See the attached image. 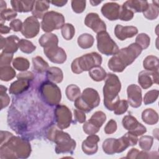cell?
I'll list each match as a JSON object with an SVG mask.
<instances>
[{"label":"cell","instance_id":"6da1fadb","mask_svg":"<svg viewBox=\"0 0 159 159\" xmlns=\"http://www.w3.org/2000/svg\"><path fill=\"white\" fill-rule=\"evenodd\" d=\"M31 153V147L28 141L11 134L1 141L0 158H27Z\"/></svg>","mask_w":159,"mask_h":159},{"label":"cell","instance_id":"7a4b0ae2","mask_svg":"<svg viewBox=\"0 0 159 159\" xmlns=\"http://www.w3.org/2000/svg\"><path fill=\"white\" fill-rule=\"evenodd\" d=\"M142 48L136 43H132L128 47L123 48L114 55L108 61V68L112 71L120 73L131 65L140 55Z\"/></svg>","mask_w":159,"mask_h":159},{"label":"cell","instance_id":"3957f363","mask_svg":"<svg viewBox=\"0 0 159 159\" xmlns=\"http://www.w3.org/2000/svg\"><path fill=\"white\" fill-rule=\"evenodd\" d=\"M47 138L56 143L55 152L59 153H73L76 148V142L70 135L61 129H58L55 126L50 127L47 134Z\"/></svg>","mask_w":159,"mask_h":159},{"label":"cell","instance_id":"277c9868","mask_svg":"<svg viewBox=\"0 0 159 159\" xmlns=\"http://www.w3.org/2000/svg\"><path fill=\"white\" fill-rule=\"evenodd\" d=\"M121 89V83L118 76L109 73L107 75L103 87L104 105L109 111H113L115 104L120 99L119 93Z\"/></svg>","mask_w":159,"mask_h":159},{"label":"cell","instance_id":"5b68a950","mask_svg":"<svg viewBox=\"0 0 159 159\" xmlns=\"http://www.w3.org/2000/svg\"><path fill=\"white\" fill-rule=\"evenodd\" d=\"M136 143L134 136L126 133L120 139L110 138L103 142V151L107 155L121 153L129 147L135 145Z\"/></svg>","mask_w":159,"mask_h":159},{"label":"cell","instance_id":"8992f818","mask_svg":"<svg viewBox=\"0 0 159 159\" xmlns=\"http://www.w3.org/2000/svg\"><path fill=\"white\" fill-rule=\"evenodd\" d=\"M102 57L96 52H91L83 55L75 59L71 65L73 73L80 74L84 71H89L92 68L100 66L102 63Z\"/></svg>","mask_w":159,"mask_h":159},{"label":"cell","instance_id":"52a82bcc","mask_svg":"<svg viewBox=\"0 0 159 159\" xmlns=\"http://www.w3.org/2000/svg\"><path fill=\"white\" fill-rule=\"evenodd\" d=\"M100 97L96 90L93 88H86L80 96L75 101V106L85 112H89L98 106Z\"/></svg>","mask_w":159,"mask_h":159},{"label":"cell","instance_id":"ba28073f","mask_svg":"<svg viewBox=\"0 0 159 159\" xmlns=\"http://www.w3.org/2000/svg\"><path fill=\"white\" fill-rule=\"evenodd\" d=\"M39 92L43 101L50 106L58 105L61 101L60 89L50 81L43 82L40 86Z\"/></svg>","mask_w":159,"mask_h":159},{"label":"cell","instance_id":"9c48e42d","mask_svg":"<svg viewBox=\"0 0 159 159\" xmlns=\"http://www.w3.org/2000/svg\"><path fill=\"white\" fill-rule=\"evenodd\" d=\"M65 17L60 12L53 11H48L43 16L41 22L43 31L50 33V32L61 28L65 24Z\"/></svg>","mask_w":159,"mask_h":159},{"label":"cell","instance_id":"30bf717a","mask_svg":"<svg viewBox=\"0 0 159 159\" xmlns=\"http://www.w3.org/2000/svg\"><path fill=\"white\" fill-rule=\"evenodd\" d=\"M96 39L98 49L101 53L109 56L114 55L119 52V47L116 43L106 31L98 33Z\"/></svg>","mask_w":159,"mask_h":159},{"label":"cell","instance_id":"8fae6325","mask_svg":"<svg viewBox=\"0 0 159 159\" xmlns=\"http://www.w3.org/2000/svg\"><path fill=\"white\" fill-rule=\"evenodd\" d=\"M17 78V80L14 81L9 87V93L12 94H19L27 90L34 76L32 72L25 71L19 73Z\"/></svg>","mask_w":159,"mask_h":159},{"label":"cell","instance_id":"7c38bea8","mask_svg":"<svg viewBox=\"0 0 159 159\" xmlns=\"http://www.w3.org/2000/svg\"><path fill=\"white\" fill-rule=\"evenodd\" d=\"M106 120V114L100 111L95 112L91 118L83 125V131L88 135L95 134L98 132L101 127Z\"/></svg>","mask_w":159,"mask_h":159},{"label":"cell","instance_id":"4fadbf2b","mask_svg":"<svg viewBox=\"0 0 159 159\" xmlns=\"http://www.w3.org/2000/svg\"><path fill=\"white\" fill-rule=\"evenodd\" d=\"M54 115L58 128L62 130L70 127L72 121V114L68 107L61 104L57 105L54 110Z\"/></svg>","mask_w":159,"mask_h":159},{"label":"cell","instance_id":"5bb4252c","mask_svg":"<svg viewBox=\"0 0 159 159\" xmlns=\"http://www.w3.org/2000/svg\"><path fill=\"white\" fill-rule=\"evenodd\" d=\"M122 125L130 134L137 137L142 135L147 132L146 127L140 124L135 117L131 115H127L122 119Z\"/></svg>","mask_w":159,"mask_h":159},{"label":"cell","instance_id":"9a60e30c","mask_svg":"<svg viewBox=\"0 0 159 159\" xmlns=\"http://www.w3.org/2000/svg\"><path fill=\"white\" fill-rule=\"evenodd\" d=\"M40 30V23L34 16L28 17L22 23V34L27 39L34 38L37 35Z\"/></svg>","mask_w":159,"mask_h":159},{"label":"cell","instance_id":"2e32d148","mask_svg":"<svg viewBox=\"0 0 159 159\" xmlns=\"http://www.w3.org/2000/svg\"><path fill=\"white\" fill-rule=\"evenodd\" d=\"M43 53L52 62L55 63L61 64L66 60L65 51L58 45L44 48Z\"/></svg>","mask_w":159,"mask_h":159},{"label":"cell","instance_id":"e0dca14e","mask_svg":"<svg viewBox=\"0 0 159 159\" xmlns=\"http://www.w3.org/2000/svg\"><path fill=\"white\" fill-rule=\"evenodd\" d=\"M84 24L97 34L106 30L105 22L101 20L97 13H88L84 19Z\"/></svg>","mask_w":159,"mask_h":159},{"label":"cell","instance_id":"ac0fdd59","mask_svg":"<svg viewBox=\"0 0 159 159\" xmlns=\"http://www.w3.org/2000/svg\"><path fill=\"white\" fill-rule=\"evenodd\" d=\"M138 82L143 89L149 88L153 83L158 84V71H140L138 76Z\"/></svg>","mask_w":159,"mask_h":159},{"label":"cell","instance_id":"d6986e66","mask_svg":"<svg viewBox=\"0 0 159 159\" xmlns=\"http://www.w3.org/2000/svg\"><path fill=\"white\" fill-rule=\"evenodd\" d=\"M127 102L130 106L134 108L140 107L142 102L141 88L134 84H132L127 87Z\"/></svg>","mask_w":159,"mask_h":159},{"label":"cell","instance_id":"ffe728a7","mask_svg":"<svg viewBox=\"0 0 159 159\" xmlns=\"http://www.w3.org/2000/svg\"><path fill=\"white\" fill-rule=\"evenodd\" d=\"M120 6L116 2L104 4L101 7V13L109 20H116L119 18Z\"/></svg>","mask_w":159,"mask_h":159},{"label":"cell","instance_id":"44dd1931","mask_svg":"<svg viewBox=\"0 0 159 159\" xmlns=\"http://www.w3.org/2000/svg\"><path fill=\"white\" fill-rule=\"evenodd\" d=\"M1 49L2 52L14 53L17 51L20 39L16 35H11L6 38L1 36Z\"/></svg>","mask_w":159,"mask_h":159},{"label":"cell","instance_id":"7402d4cb","mask_svg":"<svg viewBox=\"0 0 159 159\" xmlns=\"http://www.w3.org/2000/svg\"><path fill=\"white\" fill-rule=\"evenodd\" d=\"M100 140L98 135L95 134L89 135L82 143V150L86 155H93L98 149V142Z\"/></svg>","mask_w":159,"mask_h":159},{"label":"cell","instance_id":"603a6c76","mask_svg":"<svg viewBox=\"0 0 159 159\" xmlns=\"http://www.w3.org/2000/svg\"><path fill=\"white\" fill-rule=\"evenodd\" d=\"M138 29L134 26H122L117 24L114 29L116 37L120 40H125L127 38H132L137 35Z\"/></svg>","mask_w":159,"mask_h":159},{"label":"cell","instance_id":"cb8c5ba5","mask_svg":"<svg viewBox=\"0 0 159 159\" xmlns=\"http://www.w3.org/2000/svg\"><path fill=\"white\" fill-rule=\"evenodd\" d=\"M50 1H35L32 11L33 16L42 19L50 7Z\"/></svg>","mask_w":159,"mask_h":159},{"label":"cell","instance_id":"d4e9b609","mask_svg":"<svg viewBox=\"0 0 159 159\" xmlns=\"http://www.w3.org/2000/svg\"><path fill=\"white\" fill-rule=\"evenodd\" d=\"M35 1H11V6L15 11L28 12L32 11Z\"/></svg>","mask_w":159,"mask_h":159},{"label":"cell","instance_id":"484cf974","mask_svg":"<svg viewBox=\"0 0 159 159\" xmlns=\"http://www.w3.org/2000/svg\"><path fill=\"white\" fill-rule=\"evenodd\" d=\"M123 4L134 13L143 12L147 10L148 6V2L147 1L129 0L123 3Z\"/></svg>","mask_w":159,"mask_h":159},{"label":"cell","instance_id":"4316f807","mask_svg":"<svg viewBox=\"0 0 159 159\" xmlns=\"http://www.w3.org/2000/svg\"><path fill=\"white\" fill-rule=\"evenodd\" d=\"M39 43L41 47L47 48L55 45H58V37L52 33H47L43 34L39 40Z\"/></svg>","mask_w":159,"mask_h":159},{"label":"cell","instance_id":"83f0119b","mask_svg":"<svg viewBox=\"0 0 159 159\" xmlns=\"http://www.w3.org/2000/svg\"><path fill=\"white\" fill-rule=\"evenodd\" d=\"M46 77L48 81L56 83H61L63 78V75L61 70L58 67H50L47 70Z\"/></svg>","mask_w":159,"mask_h":159},{"label":"cell","instance_id":"f1b7e54d","mask_svg":"<svg viewBox=\"0 0 159 159\" xmlns=\"http://www.w3.org/2000/svg\"><path fill=\"white\" fill-rule=\"evenodd\" d=\"M142 119L147 124L154 125L158 122V115L155 110L149 108L144 110L142 112Z\"/></svg>","mask_w":159,"mask_h":159},{"label":"cell","instance_id":"f546056e","mask_svg":"<svg viewBox=\"0 0 159 159\" xmlns=\"http://www.w3.org/2000/svg\"><path fill=\"white\" fill-rule=\"evenodd\" d=\"M143 66L145 70L158 71L159 61L158 57L153 55L147 56L143 61Z\"/></svg>","mask_w":159,"mask_h":159},{"label":"cell","instance_id":"4dcf8cb0","mask_svg":"<svg viewBox=\"0 0 159 159\" xmlns=\"http://www.w3.org/2000/svg\"><path fill=\"white\" fill-rule=\"evenodd\" d=\"M94 41L93 36L88 33L83 34L78 38V44L80 47L83 49L91 48L94 43Z\"/></svg>","mask_w":159,"mask_h":159},{"label":"cell","instance_id":"1f68e13d","mask_svg":"<svg viewBox=\"0 0 159 159\" xmlns=\"http://www.w3.org/2000/svg\"><path fill=\"white\" fill-rule=\"evenodd\" d=\"M34 70L39 73H42L48 69V64L41 57L37 56L32 58Z\"/></svg>","mask_w":159,"mask_h":159},{"label":"cell","instance_id":"d6a6232c","mask_svg":"<svg viewBox=\"0 0 159 159\" xmlns=\"http://www.w3.org/2000/svg\"><path fill=\"white\" fill-rule=\"evenodd\" d=\"M89 76L95 81H103L107 76L106 71L100 66H96L89 71Z\"/></svg>","mask_w":159,"mask_h":159},{"label":"cell","instance_id":"836d02e7","mask_svg":"<svg viewBox=\"0 0 159 159\" xmlns=\"http://www.w3.org/2000/svg\"><path fill=\"white\" fill-rule=\"evenodd\" d=\"M16 76L15 70L9 65L0 67V79L3 81H9Z\"/></svg>","mask_w":159,"mask_h":159},{"label":"cell","instance_id":"e575fe53","mask_svg":"<svg viewBox=\"0 0 159 159\" xmlns=\"http://www.w3.org/2000/svg\"><path fill=\"white\" fill-rule=\"evenodd\" d=\"M66 96L67 98L71 101H75L81 94L80 88L76 84H70L66 88Z\"/></svg>","mask_w":159,"mask_h":159},{"label":"cell","instance_id":"d590c367","mask_svg":"<svg viewBox=\"0 0 159 159\" xmlns=\"http://www.w3.org/2000/svg\"><path fill=\"white\" fill-rule=\"evenodd\" d=\"M12 65L17 70L25 71L29 69L30 63L27 58L23 57H17L13 60Z\"/></svg>","mask_w":159,"mask_h":159},{"label":"cell","instance_id":"8d00e7d4","mask_svg":"<svg viewBox=\"0 0 159 159\" xmlns=\"http://www.w3.org/2000/svg\"><path fill=\"white\" fill-rule=\"evenodd\" d=\"M159 13L158 6L153 4H148V7L145 11L143 12V14L145 18L148 20H154L157 18Z\"/></svg>","mask_w":159,"mask_h":159},{"label":"cell","instance_id":"74e56055","mask_svg":"<svg viewBox=\"0 0 159 159\" xmlns=\"http://www.w3.org/2000/svg\"><path fill=\"white\" fill-rule=\"evenodd\" d=\"M20 50L25 53H31L36 49V46L34 45L30 41L25 39H20L18 43Z\"/></svg>","mask_w":159,"mask_h":159},{"label":"cell","instance_id":"f35d334b","mask_svg":"<svg viewBox=\"0 0 159 159\" xmlns=\"http://www.w3.org/2000/svg\"><path fill=\"white\" fill-rule=\"evenodd\" d=\"M61 32L63 37L65 40H70L73 37L75 33V29L72 24L67 23L62 26Z\"/></svg>","mask_w":159,"mask_h":159},{"label":"cell","instance_id":"ab89813d","mask_svg":"<svg viewBox=\"0 0 159 159\" xmlns=\"http://www.w3.org/2000/svg\"><path fill=\"white\" fill-rule=\"evenodd\" d=\"M153 142V138L150 135H144L140 138L139 144L140 147L144 151H149Z\"/></svg>","mask_w":159,"mask_h":159},{"label":"cell","instance_id":"60d3db41","mask_svg":"<svg viewBox=\"0 0 159 159\" xmlns=\"http://www.w3.org/2000/svg\"><path fill=\"white\" fill-rule=\"evenodd\" d=\"M129 104L127 101L122 99L119 100L114 106V112L116 115H122L124 114L128 109Z\"/></svg>","mask_w":159,"mask_h":159},{"label":"cell","instance_id":"b9f144b4","mask_svg":"<svg viewBox=\"0 0 159 159\" xmlns=\"http://www.w3.org/2000/svg\"><path fill=\"white\" fill-rule=\"evenodd\" d=\"M150 37L146 34L141 33L137 36L135 43H136L138 45H139L143 50L148 48V47L150 45Z\"/></svg>","mask_w":159,"mask_h":159},{"label":"cell","instance_id":"7bdbcfd3","mask_svg":"<svg viewBox=\"0 0 159 159\" xmlns=\"http://www.w3.org/2000/svg\"><path fill=\"white\" fill-rule=\"evenodd\" d=\"M17 14L16 11L11 9H6L1 11V23L3 24L5 20H10L14 19L17 16Z\"/></svg>","mask_w":159,"mask_h":159},{"label":"cell","instance_id":"ee69618b","mask_svg":"<svg viewBox=\"0 0 159 159\" xmlns=\"http://www.w3.org/2000/svg\"><path fill=\"white\" fill-rule=\"evenodd\" d=\"M159 91L157 89H153L148 91L143 98V102L145 105L153 103L158 97Z\"/></svg>","mask_w":159,"mask_h":159},{"label":"cell","instance_id":"f6af8a7d","mask_svg":"<svg viewBox=\"0 0 159 159\" xmlns=\"http://www.w3.org/2000/svg\"><path fill=\"white\" fill-rule=\"evenodd\" d=\"M134 13L130 11L129 9H128L126 6H125L124 4L120 7V14H119V19L121 20L124 21H128L130 20L134 17Z\"/></svg>","mask_w":159,"mask_h":159},{"label":"cell","instance_id":"bcb514c9","mask_svg":"<svg viewBox=\"0 0 159 159\" xmlns=\"http://www.w3.org/2000/svg\"><path fill=\"white\" fill-rule=\"evenodd\" d=\"M7 91V88L1 85L0 89V96H1V109H3L4 107H6L10 102V98L9 96L6 93Z\"/></svg>","mask_w":159,"mask_h":159},{"label":"cell","instance_id":"7dc6e473","mask_svg":"<svg viewBox=\"0 0 159 159\" xmlns=\"http://www.w3.org/2000/svg\"><path fill=\"white\" fill-rule=\"evenodd\" d=\"M86 1H71V7L73 11L78 14L81 13L86 8Z\"/></svg>","mask_w":159,"mask_h":159},{"label":"cell","instance_id":"c3c4849f","mask_svg":"<svg viewBox=\"0 0 159 159\" xmlns=\"http://www.w3.org/2000/svg\"><path fill=\"white\" fill-rule=\"evenodd\" d=\"M13 58V53H8L2 52L0 57V66H8L10 65Z\"/></svg>","mask_w":159,"mask_h":159},{"label":"cell","instance_id":"681fc988","mask_svg":"<svg viewBox=\"0 0 159 159\" xmlns=\"http://www.w3.org/2000/svg\"><path fill=\"white\" fill-rule=\"evenodd\" d=\"M117 130V123L114 119H111L104 127V132L106 134L114 133Z\"/></svg>","mask_w":159,"mask_h":159},{"label":"cell","instance_id":"f907efd6","mask_svg":"<svg viewBox=\"0 0 159 159\" xmlns=\"http://www.w3.org/2000/svg\"><path fill=\"white\" fill-rule=\"evenodd\" d=\"M74 117L75 120L80 123H84L86 120V115L84 112L78 109H74Z\"/></svg>","mask_w":159,"mask_h":159},{"label":"cell","instance_id":"816d5d0a","mask_svg":"<svg viewBox=\"0 0 159 159\" xmlns=\"http://www.w3.org/2000/svg\"><path fill=\"white\" fill-rule=\"evenodd\" d=\"M158 155L157 152H152L148 153L146 151L139 152L137 158H158Z\"/></svg>","mask_w":159,"mask_h":159},{"label":"cell","instance_id":"f5cc1de1","mask_svg":"<svg viewBox=\"0 0 159 159\" xmlns=\"http://www.w3.org/2000/svg\"><path fill=\"white\" fill-rule=\"evenodd\" d=\"M22 23L19 19H14L9 24V27L14 32L21 31Z\"/></svg>","mask_w":159,"mask_h":159},{"label":"cell","instance_id":"db71d44e","mask_svg":"<svg viewBox=\"0 0 159 159\" xmlns=\"http://www.w3.org/2000/svg\"><path fill=\"white\" fill-rule=\"evenodd\" d=\"M139 153V151L137 148H132L130 151H129L125 158H137Z\"/></svg>","mask_w":159,"mask_h":159},{"label":"cell","instance_id":"11a10c76","mask_svg":"<svg viewBox=\"0 0 159 159\" xmlns=\"http://www.w3.org/2000/svg\"><path fill=\"white\" fill-rule=\"evenodd\" d=\"M67 1H59V0H55V1H50V3H52V4H53L54 6H58V7H62L63 6H65L66 3H67Z\"/></svg>","mask_w":159,"mask_h":159},{"label":"cell","instance_id":"9f6ffc18","mask_svg":"<svg viewBox=\"0 0 159 159\" xmlns=\"http://www.w3.org/2000/svg\"><path fill=\"white\" fill-rule=\"evenodd\" d=\"M10 30H11V28L6 26V25H4L3 24H0V32L1 34H8L9 32H10Z\"/></svg>","mask_w":159,"mask_h":159},{"label":"cell","instance_id":"6f0895ef","mask_svg":"<svg viewBox=\"0 0 159 159\" xmlns=\"http://www.w3.org/2000/svg\"><path fill=\"white\" fill-rule=\"evenodd\" d=\"M0 4H1V6H0V8H1V11L4 10V9H6V3L4 1L3 2V4H2V1H0Z\"/></svg>","mask_w":159,"mask_h":159},{"label":"cell","instance_id":"680465c9","mask_svg":"<svg viewBox=\"0 0 159 159\" xmlns=\"http://www.w3.org/2000/svg\"><path fill=\"white\" fill-rule=\"evenodd\" d=\"M102 1H90V2L92 6H98L99 4H100Z\"/></svg>","mask_w":159,"mask_h":159}]
</instances>
